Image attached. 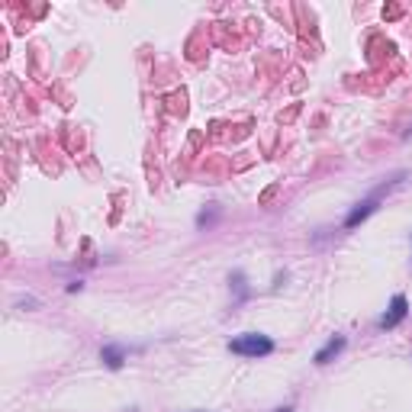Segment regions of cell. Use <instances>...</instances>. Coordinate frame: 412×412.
I'll return each instance as SVG.
<instances>
[{
    "mask_svg": "<svg viewBox=\"0 0 412 412\" xmlns=\"http://www.w3.org/2000/svg\"><path fill=\"white\" fill-rule=\"evenodd\" d=\"M377 209V197H367V200H361V203L348 213V219H345V229H357V223H364L367 216Z\"/></svg>",
    "mask_w": 412,
    "mask_h": 412,
    "instance_id": "3",
    "label": "cell"
},
{
    "mask_svg": "<svg viewBox=\"0 0 412 412\" xmlns=\"http://www.w3.org/2000/svg\"><path fill=\"white\" fill-rule=\"evenodd\" d=\"M406 316H409V300H406L403 293H396L393 300H390V309H386V316H380V322H377V326H380V328H396Z\"/></svg>",
    "mask_w": 412,
    "mask_h": 412,
    "instance_id": "2",
    "label": "cell"
},
{
    "mask_svg": "<svg viewBox=\"0 0 412 412\" xmlns=\"http://www.w3.org/2000/svg\"><path fill=\"white\" fill-rule=\"evenodd\" d=\"M229 351L232 355H245V357H264L274 351V341L268 335H258V332H245V335L229 341Z\"/></svg>",
    "mask_w": 412,
    "mask_h": 412,
    "instance_id": "1",
    "label": "cell"
},
{
    "mask_svg": "<svg viewBox=\"0 0 412 412\" xmlns=\"http://www.w3.org/2000/svg\"><path fill=\"white\" fill-rule=\"evenodd\" d=\"M338 351H345V335L328 338V341H326V348H319V351H316V357H312V361H316V364H328V361H332V357H335Z\"/></svg>",
    "mask_w": 412,
    "mask_h": 412,
    "instance_id": "4",
    "label": "cell"
},
{
    "mask_svg": "<svg viewBox=\"0 0 412 412\" xmlns=\"http://www.w3.org/2000/svg\"><path fill=\"white\" fill-rule=\"evenodd\" d=\"M100 361L106 367H113V371H120L122 367V361H126V348H120V345H106L100 351Z\"/></svg>",
    "mask_w": 412,
    "mask_h": 412,
    "instance_id": "5",
    "label": "cell"
}]
</instances>
